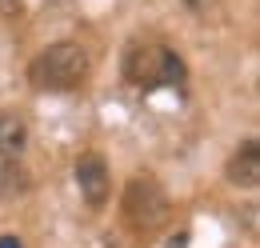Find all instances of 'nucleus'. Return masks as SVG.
Instances as JSON below:
<instances>
[{
    "instance_id": "obj_7",
    "label": "nucleus",
    "mask_w": 260,
    "mask_h": 248,
    "mask_svg": "<svg viewBox=\"0 0 260 248\" xmlns=\"http://www.w3.org/2000/svg\"><path fill=\"white\" fill-rule=\"evenodd\" d=\"M28 192V172L16 164V156H4L0 160V196H20Z\"/></svg>"
},
{
    "instance_id": "obj_2",
    "label": "nucleus",
    "mask_w": 260,
    "mask_h": 248,
    "mask_svg": "<svg viewBox=\"0 0 260 248\" xmlns=\"http://www.w3.org/2000/svg\"><path fill=\"white\" fill-rule=\"evenodd\" d=\"M120 212H124V220H128L136 232H156L164 220H168V192L156 184V176L136 172L128 184H124Z\"/></svg>"
},
{
    "instance_id": "obj_9",
    "label": "nucleus",
    "mask_w": 260,
    "mask_h": 248,
    "mask_svg": "<svg viewBox=\"0 0 260 248\" xmlns=\"http://www.w3.org/2000/svg\"><path fill=\"white\" fill-rule=\"evenodd\" d=\"M0 8H4L8 16H16V12H20V0H0Z\"/></svg>"
},
{
    "instance_id": "obj_11",
    "label": "nucleus",
    "mask_w": 260,
    "mask_h": 248,
    "mask_svg": "<svg viewBox=\"0 0 260 248\" xmlns=\"http://www.w3.org/2000/svg\"><path fill=\"white\" fill-rule=\"evenodd\" d=\"M184 240H188V236L180 232V236H172V244H168V248H184Z\"/></svg>"
},
{
    "instance_id": "obj_3",
    "label": "nucleus",
    "mask_w": 260,
    "mask_h": 248,
    "mask_svg": "<svg viewBox=\"0 0 260 248\" xmlns=\"http://www.w3.org/2000/svg\"><path fill=\"white\" fill-rule=\"evenodd\" d=\"M164 56L168 48L160 44H128L124 52V76L140 88H152V84H164Z\"/></svg>"
},
{
    "instance_id": "obj_6",
    "label": "nucleus",
    "mask_w": 260,
    "mask_h": 248,
    "mask_svg": "<svg viewBox=\"0 0 260 248\" xmlns=\"http://www.w3.org/2000/svg\"><path fill=\"white\" fill-rule=\"evenodd\" d=\"M28 144V128L20 116H0V160L4 156H20Z\"/></svg>"
},
{
    "instance_id": "obj_10",
    "label": "nucleus",
    "mask_w": 260,
    "mask_h": 248,
    "mask_svg": "<svg viewBox=\"0 0 260 248\" xmlns=\"http://www.w3.org/2000/svg\"><path fill=\"white\" fill-rule=\"evenodd\" d=\"M0 248H24V244H20V236H0Z\"/></svg>"
},
{
    "instance_id": "obj_4",
    "label": "nucleus",
    "mask_w": 260,
    "mask_h": 248,
    "mask_svg": "<svg viewBox=\"0 0 260 248\" xmlns=\"http://www.w3.org/2000/svg\"><path fill=\"white\" fill-rule=\"evenodd\" d=\"M108 164H104V156H80L76 160V188H80V196L92 204V208H100L104 200H108Z\"/></svg>"
},
{
    "instance_id": "obj_5",
    "label": "nucleus",
    "mask_w": 260,
    "mask_h": 248,
    "mask_svg": "<svg viewBox=\"0 0 260 248\" xmlns=\"http://www.w3.org/2000/svg\"><path fill=\"white\" fill-rule=\"evenodd\" d=\"M224 176H228V184H236V188H256L260 184V144L256 140H244L232 152Z\"/></svg>"
},
{
    "instance_id": "obj_1",
    "label": "nucleus",
    "mask_w": 260,
    "mask_h": 248,
    "mask_svg": "<svg viewBox=\"0 0 260 248\" xmlns=\"http://www.w3.org/2000/svg\"><path fill=\"white\" fill-rule=\"evenodd\" d=\"M92 72V56L80 40H60L48 44L32 64H28V80L44 92H68L76 84H84V76Z\"/></svg>"
},
{
    "instance_id": "obj_8",
    "label": "nucleus",
    "mask_w": 260,
    "mask_h": 248,
    "mask_svg": "<svg viewBox=\"0 0 260 248\" xmlns=\"http://www.w3.org/2000/svg\"><path fill=\"white\" fill-rule=\"evenodd\" d=\"M184 4H188L192 12H208V8H216L220 0H184Z\"/></svg>"
}]
</instances>
